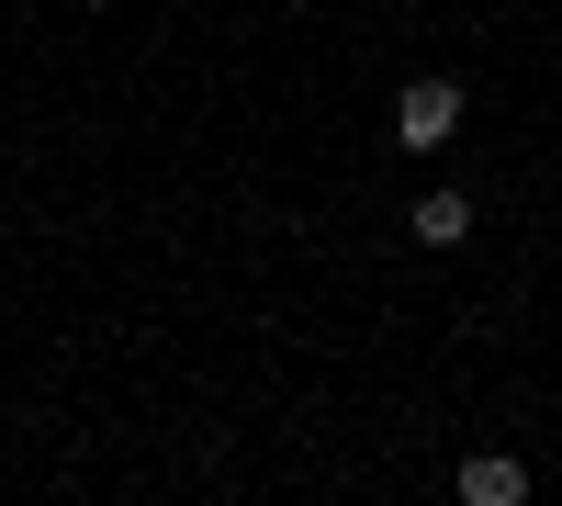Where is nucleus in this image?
Masks as SVG:
<instances>
[{"label":"nucleus","instance_id":"1","mask_svg":"<svg viewBox=\"0 0 562 506\" xmlns=\"http://www.w3.org/2000/svg\"><path fill=\"white\" fill-rule=\"evenodd\" d=\"M450 124H461V90H450V79H416L405 102H394V135H405V147H450Z\"/></svg>","mask_w":562,"mask_h":506},{"label":"nucleus","instance_id":"2","mask_svg":"<svg viewBox=\"0 0 562 506\" xmlns=\"http://www.w3.org/2000/svg\"><path fill=\"white\" fill-rule=\"evenodd\" d=\"M518 495H529V462H506V450L461 462V506H518Z\"/></svg>","mask_w":562,"mask_h":506},{"label":"nucleus","instance_id":"3","mask_svg":"<svg viewBox=\"0 0 562 506\" xmlns=\"http://www.w3.org/2000/svg\"><path fill=\"white\" fill-rule=\"evenodd\" d=\"M473 237V192H428L416 203V248H461Z\"/></svg>","mask_w":562,"mask_h":506}]
</instances>
